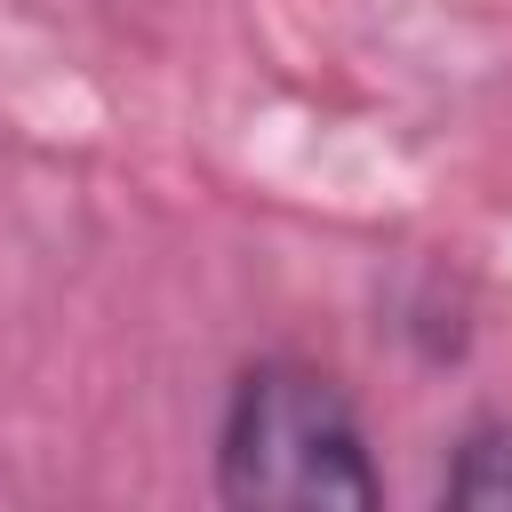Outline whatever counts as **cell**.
I'll return each mask as SVG.
<instances>
[{
  "label": "cell",
  "mask_w": 512,
  "mask_h": 512,
  "mask_svg": "<svg viewBox=\"0 0 512 512\" xmlns=\"http://www.w3.org/2000/svg\"><path fill=\"white\" fill-rule=\"evenodd\" d=\"M216 488L224 504H288V512H328V504L368 512L384 496L352 400L336 392V376L304 360H264L232 384L216 432Z\"/></svg>",
  "instance_id": "1"
},
{
  "label": "cell",
  "mask_w": 512,
  "mask_h": 512,
  "mask_svg": "<svg viewBox=\"0 0 512 512\" xmlns=\"http://www.w3.org/2000/svg\"><path fill=\"white\" fill-rule=\"evenodd\" d=\"M440 496L480 504V512H512V416H488L456 440V464H448Z\"/></svg>",
  "instance_id": "2"
}]
</instances>
